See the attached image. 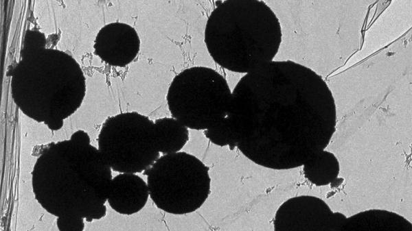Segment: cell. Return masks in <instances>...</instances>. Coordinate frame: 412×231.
Here are the masks:
<instances>
[{
  "label": "cell",
  "mask_w": 412,
  "mask_h": 231,
  "mask_svg": "<svg viewBox=\"0 0 412 231\" xmlns=\"http://www.w3.org/2000/svg\"><path fill=\"white\" fill-rule=\"evenodd\" d=\"M228 120L236 148L276 170L306 162L329 145L336 125L325 80L290 61L273 60L244 74L232 91Z\"/></svg>",
  "instance_id": "cell-1"
},
{
  "label": "cell",
  "mask_w": 412,
  "mask_h": 231,
  "mask_svg": "<svg viewBox=\"0 0 412 231\" xmlns=\"http://www.w3.org/2000/svg\"><path fill=\"white\" fill-rule=\"evenodd\" d=\"M412 1H378L363 34L360 50L348 66L399 40L411 29ZM342 67V68H343Z\"/></svg>",
  "instance_id": "cell-10"
},
{
  "label": "cell",
  "mask_w": 412,
  "mask_h": 231,
  "mask_svg": "<svg viewBox=\"0 0 412 231\" xmlns=\"http://www.w3.org/2000/svg\"><path fill=\"white\" fill-rule=\"evenodd\" d=\"M84 220L76 217H57L56 226L60 231H82L85 226Z\"/></svg>",
  "instance_id": "cell-15"
},
{
  "label": "cell",
  "mask_w": 412,
  "mask_h": 231,
  "mask_svg": "<svg viewBox=\"0 0 412 231\" xmlns=\"http://www.w3.org/2000/svg\"><path fill=\"white\" fill-rule=\"evenodd\" d=\"M154 123L159 152L170 154L181 151L190 139L188 128L173 117L159 118Z\"/></svg>",
  "instance_id": "cell-13"
},
{
  "label": "cell",
  "mask_w": 412,
  "mask_h": 231,
  "mask_svg": "<svg viewBox=\"0 0 412 231\" xmlns=\"http://www.w3.org/2000/svg\"><path fill=\"white\" fill-rule=\"evenodd\" d=\"M266 3L282 28V43L275 60L297 63L326 80L360 50L378 1Z\"/></svg>",
  "instance_id": "cell-2"
},
{
  "label": "cell",
  "mask_w": 412,
  "mask_h": 231,
  "mask_svg": "<svg viewBox=\"0 0 412 231\" xmlns=\"http://www.w3.org/2000/svg\"><path fill=\"white\" fill-rule=\"evenodd\" d=\"M205 136L214 145L228 146L231 149L236 147L231 125L226 117L215 125L204 130Z\"/></svg>",
  "instance_id": "cell-14"
},
{
  "label": "cell",
  "mask_w": 412,
  "mask_h": 231,
  "mask_svg": "<svg viewBox=\"0 0 412 231\" xmlns=\"http://www.w3.org/2000/svg\"><path fill=\"white\" fill-rule=\"evenodd\" d=\"M150 197L147 182L136 173H119L113 178L107 202L116 212L132 215L141 211Z\"/></svg>",
  "instance_id": "cell-12"
},
{
  "label": "cell",
  "mask_w": 412,
  "mask_h": 231,
  "mask_svg": "<svg viewBox=\"0 0 412 231\" xmlns=\"http://www.w3.org/2000/svg\"><path fill=\"white\" fill-rule=\"evenodd\" d=\"M144 174L152 201L159 209L171 215L195 212L211 193L208 167L185 151L163 154Z\"/></svg>",
  "instance_id": "cell-7"
},
{
  "label": "cell",
  "mask_w": 412,
  "mask_h": 231,
  "mask_svg": "<svg viewBox=\"0 0 412 231\" xmlns=\"http://www.w3.org/2000/svg\"><path fill=\"white\" fill-rule=\"evenodd\" d=\"M34 15L46 39L58 34L55 48L70 55L81 68L94 54L96 37L108 25L105 1H36Z\"/></svg>",
  "instance_id": "cell-8"
},
{
  "label": "cell",
  "mask_w": 412,
  "mask_h": 231,
  "mask_svg": "<svg viewBox=\"0 0 412 231\" xmlns=\"http://www.w3.org/2000/svg\"><path fill=\"white\" fill-rule=\"evenodd\" d=\"M124 146L106 163L119 173H139L160 157L154 121L137 111L125 112Z\"/></svg>",
  "instance_id": "cell-9"
},
{
  "label": "cell",
  "mask_w": 412,
  "mask_h": 231,
  "mask_svg": "<svg viewBox=\"0 0 412 231\" xmlns=\"http://www.w3.org/2000/svg\"><path fill=\"white\" fill-rule=\"evenodd\" d=\"M411 30L382 49L328 77L336 119L380 104L404 82L411 80Z\"/></svg>",
  "instance_id": "cell-5"
},
{
  "label": "cell",
  "mask_w": 412,
  "mask_h": 231,
  "mask_svg": "<svg viewBox=\"0 0 412 231\" xmlns=\"http://www.w3.org/2000/svg\"><path fill=\"white\" fill-rule=\"evenodd\" d=\"M84 80L86 92L80 106L63 120L60 130L54 131L61 132L69 129L67 140L78 130L84 131L91 138L93 126L97 123L102 128L107 119L121 113L117 111L108 91L104 74L95 71L91 75H84Z\"/></svg>",
  "instance_id": "cell-11"
},
{
  "label": "cell",
  "mask_w": 412,
  "mask_h": 231,
  "mask_svg": "<svg viewBox=\"0 0 412 231\" xmlns=\"http://www.w3.org/2000/svg\"><path fill=\"white\" fill-rule=\"evenodd\" d=\"M279 20L266 1L220 2L206 21L204 42L222 68L247 74L275 60L282 43Z\"/></svg>",
  "instance_id": "cell-4"
},
{
  "label": "cell",
  "mask_w": 412,
  "mask_h": 231,
  "mask_svg": "<svg viewBox=\"0 0 412 231\" xmlns=\"http://www.w3.org/2000/svg\"><path fill=\"white\" fill-rule=\"evenodd\" d=\"M112 180L111 168L94 146L85 154L58 156L43 148L32 171V191L45 210L87 222L106 216Z\"/></svg>",
  "instance_id": "cell-3"
},
{
  "label": "cell",
  "mask_w": 412,
  "mask_h": 231,
  "mask_svg": "<svg viewBox=\"0 0 412 231\" xmlns=\"http://www.w3.org/2000/svg\"><path fill=\"white\" fill-rule=\"evenodd\" d=\"M232 91L217 71L203 66L185 69L172 80L166 101L172 117L188 129L205 130L227 117Z\"/></svg>",
  "instance_id": "cell-6"
}]
</instances>
